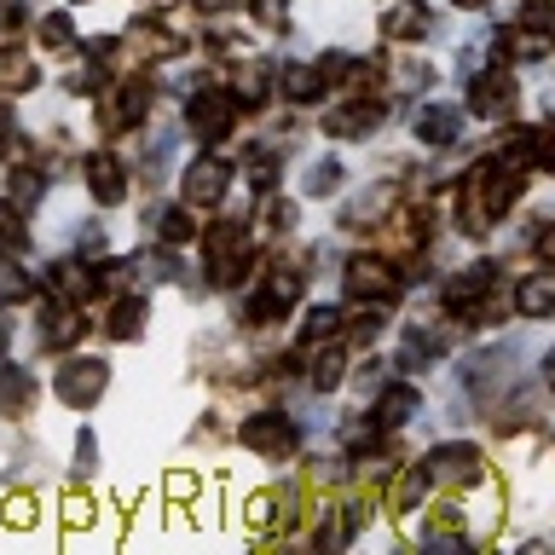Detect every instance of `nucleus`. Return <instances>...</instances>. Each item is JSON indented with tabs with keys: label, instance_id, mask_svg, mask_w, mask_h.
I'll return each mask as SVG.
<instances>
[{
	"label": "nucleus",
	"instance_id": "obj_1",
	"mask_svg": "<svg viewBox=\"0 0 555 555\" xmlns=\"http://www.w3.org/2000/svg\"><path fill=\"white\" fill-rule=\"evenodd\" d=\"M104 382H111V364L104 359H69L59 376H52V388H59L64 405H93L104 393Z\"/></svg>",
	"mask_w": 555,
	"mask_h": 555
},
{
	"label": "nucleus",
	"instance_id": "obj_2",
	"mask_svg": "<svg viewBox=\"0 0 555 555\" xmlns=\"http://www.w3.org/2000/svg\"><path fill=\"white\" fill-rule=\"evenodd\" d=\"M486 457H480V451L475 446H440V451H434V457H428V480H446V486H468V480H480L486 475V468H480Z\"/></svg>",
	"mask_w": 555,
	"mask_h": 555
},
{
	"label": "nucleus",
	"instance_id": "obj_3",
	"mask_svg": "<svg viewBox=\"0 0 555 555\" xmlns=\"http://www.w3.org/2000/svg\"><path fill=\"white\" fill-rule=\"evenodd\" d=\"M243 446L260 451V457H284L295 446V423H284V416H249L243 423Z\"/></svg>",
	"mask_w": 555,
	"mask_h": 555
},
{
	"label": "nucleus",
	"instance_id": "obj_4",
	"mask_svg": "<svg viewBox=\"0 0 555 555\" xmlns=\"http://www.w3.org/2000/svg\"><path fill=\"white\" fill-rule=\"evenodd\" d=\"M468 111H475V116H503V111H515V76H509V69H486V76L475 81V99H468Z\"/></svg>",
	"mask_w": 555,
	"mask_h": 555
},
{
	"label": "nucleus",
	"instance_id": "obj_5",
	"mask_svg": "<svg viewBox=\"0 0 555 555\" xmlns=\"http://www.w3.org/2000/svg\"><path fill=\"white\" fill-rule=\"evenodd\" d=\"M185 121L197 128L203 139H220L225 128H232V93H203L185 104Z\"/></svg>",
	"mask_w": 555,
	"mask_h": 555
},
{
	"label": "nucleus",
	"instance_id": "obj_6",
	"mask_svg": "<svg viewBox=\"0 0 555 555\" xmlns=\"http://www.w3.org/2000/svg\"><path fill=\"white\" fill-rule=\"evenodd\" d=\"M225 180H232V168H225L220 156H203V163L185 168V197L191 203H215L220 191H225Z\"/></svg>",
	"mask_w": 555,
	"mask_h": 555
},
{
	"label": "nucleus",
	"instance_id": "obj_7",
	"mask_svg": "<svg viewBox=\"0 0 555 555\" xmlns=\"http://www.w3.org/2000/svg\"><path fill=\"white\" fill-rule=\"evenodd\" d=\"M237 260H243V225H232V220H225V225H208V272L225 278Z\"/></svg>",
	"mask_w": 555,
	"mask_h": 555
},
{
	"label": "nucleus",
	"instance_id": "obj_8",
	"mask_svg": "<svg viewBox=\"0 0 555 555\" xmlns=\"http://www.w3.org/2000/svg\"><path fill=\"white\" fill-rule=\"evenodd\" d=\"M347 289H353V295H382V301H388V295H393V272L388 267H382V260H347Z\"/></svg>",
	"mask_w": 555,
	"mask_h": 555
},
{
	"label": "nucleus",
	"instance_id": "obj_9",
	"mask_svg": "<svg viewBox=\"0 0 555 555\" xmlns=\"http://www.w3.org/2000/svg\"><path fill=\"white\" fill-rule=\"evenodd\" d=\"M457 133H463V111H451V104H428L416 116V139H428V145H451Z\"/></svg>",
	"mask_w": 555,
	"mask_h": 555
},
{
	"label": "nucleus",
	"instance_id": "obj_10",
	"mask_svg": "<svg viewBox=\"0 0 555 555\" xmlns=\"http://www.w3.org/2000/svg\"><path fill=\"white\" fill-rule=\"evenodd\" d=\"M87 180H93L99 203H121V191H128V185H121V163H116L111 151H99L93 163H87Z\"/></svg>",
	"mask_w": 555,
	"mask_h": 555
},
{
	"label": "nucleus",
	"instance_id": "obj_11",
	"mask_svg": "<svg viewBox=\"0 0 555 555\" xmlns=\"http://www.w3.org/2000/svg\"><path fill=\"white\" fill-rule=\"evenodd\" d=\"M515 312H527V319L555 312V278H527V284L515 289Z\"/></svg>",
	"mask_w": 555,
	"mask_h": 555
},
{
	"label": "nucleus",
	"instance_id": "obj_12",
	"mask_svg": "<svg viewBox=\"0 0 555 555\" xmlns=\"http://www.w3.org/2000/svg\"><path fill=\"white\" fill-rule=\"evenodd\" d=\"M76 312H69V307H47L41 312V341L47 347H69V341H76Z\"/></svg>",
	"mask_w": 555,
	"mask_h": 555
},
{
	"label": "nucleus",
	"instance_id": "obj_13",
	"mask_svg": "<svg viewBox=\"0 0 555 555\" xmlns=\"http://www.w3.org/2000/svg\"><path fill=\"white\" fill-rule=\"evenodd\" d=\"M29 399H35V382L17 371V364H0V405H7V411H24Z\"/></svg>",
	"mask_w": 555,
	"mask_h": 555
},
{
	"label": "nucleus",
	"instance_id": "obj_14",
	"mask_svg": "<svg viewBox=\"0 0 555 555\" xmlns=\"http://www.w3.org/2000/svg\"><path fill=\"white\" fill-rule=\"evenodd\" d=\"M376 116H382V104H353V111H336V116H330V133H341V139L371 133Z\"/></svg>",
	"mask_w": 555,
	"mask_h": 555
},
{
	"label": "nucleus",
	"instance_id": "obj_15",
	"mask_svg": "<svg viewBox=\"0 0 555 555\" xmlns=\"http://www.w3.org/2000/svg\"><path fill=\"white\" fill-rule=\"evenodd\" d=\"M434 29V17H428V7H399V12H388V35H399V41H411V35H428Z\"/></svg>",
	"mask_w": 555,
	"mask_h": 555
},
{
	"label": "nucleus",
	"instance_id": "obj_16",
	"mask_svg": "<svg viewBox=\"0 0 555 555\" xmlns=\"http://www.w3.org/2000/svg\"><path fill=\"white\" fill-rule=\"evenodd\" d=\"M486 289H492V267H468L457 284H451V307H475Z\"/></svg>",
	"mask_w": 555,
	"mask_h": 555
},
{
	"label": "nucleus",
	"instance_id": "obj_17",
	"mask_svg": "<svg viewBox=\"0 0 555 555\" xmlns=\"http://www.w3.org/2000/svg\"><path fill=\"white\" fill-rule=\"evenodd\" d=\"M416 405H423V399H416L411 388H388V393H382V405H376V416H382V423H411Z\"/></svg>",
	"mask_w": 555,
	"mask_h": 555
},
{
	"label": "nucleus",
	"instance_id": "obj_18",
	"mask_svg": "<svg viewBox=\"0 0 555 555\" xmlns=\"http://www.w3.org/2000/svg\"><path fill=\"white\" fill-rule=\"evenodd\" d=\"M35 81V64L24 52H0V93H17V87Z\"/></svg>",
	"mask_w": 555,
	"mask_h": 555
},
{
	"label": "nucleus",
	"instance_id": "obj_19",
	"mask_svg": "<svg viewBox=\"0 0 555 555\" xmlns=\"http://www.w3.org/2000/svg\"><path fill=\"white\" fill-rule=\"evenodd\" d=\"M156 232H163V243H185L197 225H191L185 208H163V215H156Z\"/></svg>",
	"mask_w": 555,
	"mask_h": 555
},
{
	"label": "nucleus",
	"instance_id": "obj_20",
	"mask_svg": "<svg viewBox=\"0 0 555 555\" xmlns=\"http://www.w3.org/2000/svg\"><path fill=\"white\" fill-rule=\"evenodd\" d=\"M111 330L116 336H139V330H145V301H121L111 312Z\"/></svg>",
	"mask_w": 555,
	"mask_h": 555
},
{
	"label": "nucleus",
	"instance_id": "obj_21",
	"mask_svg": "<svg viewBox=\"0 0 555 555\" xmlns=\"http://www.w3.org/2000/svg\"><path fill=\"white\" fill-rule=\"evenodd\" d=\"M24 249V220H17V208L0 203V255H17Z\"/></svg>",
	"mask_w": 555,
	"mask_h": 555
},
{
	"label": "nucleus",
	"instance_id": "obj_22",
	"mask_svg": "<svg viewBox=\"0 0 555 555\" xmlns=\"http://www.w3.org/2000/svg\"><path fill=\"white\" fill-rule=\"evenodd\" d=\"M336 180H341L336 163H312V168H307V191H312V197H330V191H336Z\"/></svg>",
	"mask_w": 555,
	"mask_h": 555
},
{
	"label": "nucleus",
	"instance_id": "obj_23",
	"mask_svg": "<svg viewBox=\"0 0 555 555\" xmlns=\"http://www.w3.org/2000/svg\"><path fill=\"white\" fill-rule=\"evenodd\" d=\"M324 69H289V99H319Z\"/></svg>",
	"mask_w": 555,
	"mask_h": 555
},
{
	"label": "nucleus",
	"instance_id": "obj_24",
	"mask_svg": "<svg viewBox=\"0 0 555 555\" xmlns=\"http://www.w3.org/2000/svg\"><path fill=\"white\" fill-rule=\"evenodd\" d=\"M416 498H423V475H416V468H405V475L393 480V509H411Z\"/></svg>",
	"mask_w": 555,
	"mask_h": 555
},
{
	"label": "nucleus",
	"instance_id": "obj_25",
	"mask_svg": "<svg viewBox=\"0 0 555 555\" xmlns=\"http://www.w3.org/2000/svg\"><path fill=\"white\" fill-rule=\"evenodd\" d=\"M336 324H341L336 307H312V312H307V336H312V341H319V336H336Z\"/></svg>",
	"mask_w": 555,
	"mask_h": 555
},
{
	"label": "nucleus",
	"instance_id": "obj_26",
	"mask_svg": "<svg viewBox=\"0 0 555 555\" xmlns=\"http://www.w3.org/2000/svg\"><path fill=\"white\" fill-rule=\"evenodd\" d=\"M341 382V353H319V364H312V388H336Z\"/></svg>",
	"mask_w": 555,
	"mask_h": 555
},
{
	"label": "nucleus",
	"instance_id": "obj_27",
	"mask_svg": "<svg viewBox=\"0 0 555 555\" xmlns=\"http://www.w3.org/2000/svg\"><path fill=\"white\" fill-rule=\"evenodd\" d=\"M24 289H29V284H24V272H17V267H0V301H17Z\"/></svg>",
	"mask_w": 555,
	"mask_h": 555
},
{
	"label": "nucleus",
	"instance_id": "obj_28",
	"mask_svg": "<svg viewBox=\"0 0 555 555\" xmlns=\"http://www.w3.org/2000/svg\"><path fill=\"white\" fill-rule=\"evenodd\" d=\"M237 87H243V99H260V87H267V69H260V64L237 69Z\"/></svg>",
	"mask_w": 555,
	"mask_h": 555
},
{
	"label": "nucleus",
	"instance_id": "obj_29",
	"mask_svg": "<svg viewBox=\"0 0 555 555\" xmlns=\"http://www.w3.org/2000/svg\"><path fill=\"white\" fill-rule=\"evenodd\" d=\"M7 520H12V527H29V520H35V503H29V498H12V503H7Z\"/></svg>",
	"mask_w": 555,
	"mask_h": 555
},
{
	"label": "nucleus",
	"instance_id": "obj_30",
	"mask_svg": "<svg viewBox=\"0 0 555 555\" xmlns=\"http://www.w3.org/2000/svg\"><path fill=\"white\" fill-rule=\"evenodd\" d=\"M17 203H35V197H41V180H35V173H17Z\"/></svg>",
	"mask_w": 555,
	"mask_h": 555
},
{
	"label": "nucleus",
	"instance_id": "obj_31",
	"mask_svg": "<svg viewBox=\"0 0 555 555\" xmlns=\"http://www.w3.org/2000/svg\"><path fill=\"white\" fill-rule=\"evenodd\" d=\"M17 24H24V7H17V0H7V7H0V35H12Z\"/></svg>",
	"mask_w": 555,
	"mask_h": 555
},
{
	"label": "nucleus",
	"instance_id": "obj_32",
	"mask_svg": "<svg viewBox=\"0 0 555 555\" xmlns=\"http://www.w3.org/2000/svg\"><path fill=\"white\" fill-rule=\"evenodd\" d=\"M76 457H81L76 468H93V463H99V446H93V434H81V440H76Z\"/></svg>",
	"mask_w": 555,
	"mask_h": 555
},
{
	"label": "nucleus",
	"instance_id": "obj_33",
	"mask_svg": "<svg viewBox=\"0 0 555 555\" xmlns=\"http://www.w3.org/2000/svg\"><path fill=\"white\" fill-rule=\"evenodd\" d=\"M41 35H47V41H59V47H64V41H69V17H47V29H41Z\"/></svg>",
	"mask_w": 555,
	"mask_h": 555
},
{
	"label": "nucleus",
	"instance_id": "obj_34",
	"mask_svg": "<svg viewBox=\"0 0 555 555\" xmlns=\"http://www.w3.org/2000/svg\"><path fill=\"white\" fill-rule=\"evenodd\" d=\"M191 492H197V480H191V475H173L168 480V498H191Z\"/></svg>",
	"mask_w": 555,
	"mask_h": 555
},
{
	"label": "nucleus",
	"instance_id": "obj_35",
	"mask_svg": "<svg viewBox=\"0 0 555 555\" xmlns=\"http://www.w3.org/2000/svg\"><path fill=\"white\" fill-rule=\"evenodd\" d=\"M7 133H12V121H7V111H0V145H7Z\"/></svg>",
	"mask_w": 555,
	"mask_h": 555
},
{
	"label": "nucleus",
	"instance_id": "obj_36",
	"mask_svg": "<svg viewBox=\"0 0 555 555\" xmlns=\"http://www.w3.org/2000/svg\"><path fill=\"white\" fill-rule=\"evenodd\" d=\"M544 376H550V388H555V353H550V371H544Z\"/></svg>",
	"mask_w": 555,
	"mask_h": 555
},
{
	"label": "nucleus",
	"instance_id": "obj_37",
	"mask_svg": "<svg viewBox=\"0 0 555 555\" xmlns=\"http://www.w3.org/2000/svg\"><path fill=\"white\" fill-rule=\"evenodd\" d=\"M550 116H555V81H550Z\"/></svg>",
	"mask_w": 555,
	"mask_h": 555
},
{
	"label": "nucleus",
	"instance_id": "obj_38",
	"mask_svg": "<svg viewBox=\"0 0 555 555\" xmlns=\"http://www.w3.org/2000/svg\"><path fill=\"white\" fill-rule=\"evenodd\" d=\"M457 7H486V0H457Z\"/></svg>",
	"mask_w": 555,
	"mask_h": 555
}]
</instances>
